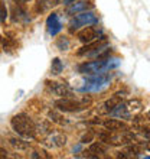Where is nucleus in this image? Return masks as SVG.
I'll return each mask as SVG.
<instances>
[{"label":"nucleus","mask_w":150,"mask_h":159,"mask_svg":"<svg viewBox=\"0 0 150 159\" xmlns=\"http://www.w3.org/2000/svg\"><path fill=\"white\" fill-rule=\"evenodd\" d=\"M10 125H12V129L16 132L19 136L26 139H33L36 136V127H35V123L30 120V117L25 113H19L15 114L10 120Z\"/></svg>","instance_id":"nucleus-1"},{"label":"nucleus","mask_w":150,"mask_h":159,"mask_svg":"<svg viewBox=\"0 0 150 159\" xmlns=\"http://www.w3.org/2000/svg\"><path fill=\"white\" fill-rule=\"evenodd\" d=\"M91 104V98L90 97H84L82 100H75L71 97H62L59 100L55 101V107L61 111H68V113H74V111H81V110L87 109V106Z\"/></svg>","instance_id":"nucleus-2"},{"label":"nucleus","mask_w":150,"mask_h":159,"mask_svg":"<svg viewBox=\"0 0 150 159\" xmlns=\"http://www.w3.org/2000/svg\"><path fill=\"white\" fill-rule=\"evenodd\" d=\"M105 48H108V41L105 36H100L98 41H92L90 43H85V46H82L81 49L77 52V55H98L101 54Z\"/></svg>","instance_id":"nucleus-3"},{"label":"nucleus","mask_w":150,"mask_h":159,"mask_svg":"<svg viewBox=\"0 0 150 159\" xmlns=\"http://www.w3.org/2000/svg\"><path fill=\"white\" fill-rule=\"evenodd\" d=\"M107 61L108 59H98L95 61H90V62H84L78 67V71L81 74H87V75H95V74H103V71L107 67Z\"/></svg>","instance_id":"nucleus-4"},{"label":"nucleus","mask_w":150,"mask_h":159,"mask_svg":"<svg viewBox=\"0 0 150 159\" xmlns=\"http://www.w3.org/2000/svg\"><path fill=\"white\" fill-rule=\"evenodd\" d=\"M98 22V17L94 15L92 12H81V13H77L75 17L71 20L69 23V30L74 32L75 29H78L81 26H88V25H92Z\"/></svg>","instance_id":"nucleus-5"},{"label":"nucleus","mask_w":150,"mask_h":159,"mask_svg":"<svg viewBox=\"0 0 150 159\" xmlns=\"http://www.w3.org/2000/svg\"><path fill=\"white\" fill-rule=\"evenodd\" d=\"M92 7H94V4H92L90 0H77V2H74L72 4L68 6L67 10H65V13L69 15V16H74V15H77V13L87 12L88 9H92Z\"/></svg>","instance_id":"nucleus-6"},{"label":"nucleus","mask_w":150,"mask_h":159,"mask_svg":"<svg viewBox=\"0 0 150 159\" xmlns=\"http://www.w3.org/2000/svg\"><path fill=\"white\" fill-rule=\"evenodd\" d=\"M46 85L49 88V91L55 96H59V97H68L71 96V90L68 87L67 84L64 83H51V81H46Z\"/></svg>","instance_id":"nucleus-7"},{"label":"nucleus","mask_w":150,"mask_h":159,"mask_svg":"<svg viewBox=\"0 0 150 159\" xmlns=\"http://www.w3.org/2000/svg\"><path fill=\"white\" fill-rule=\"evenodd\" d=\"M84 153H85V156H88V158H98V156L107 153V146H105V143H103V142L91 143L90 148H88V151H85Z\"/></svg>","instance_id":"nucleus-8"},{"label":"nucleus","mask_w":150,"mask_h":159,"mask_svg":"<svg viewBox=\"0 0 150 159\" xmlns=\"http://www.w3.org/2000/svg\"><path fill=\"white\" fill-rule=\"evenodd\" d=\"M103 126H104L105 130H110V132H113V133H116V132H121V130L127 129V125H126L124 121L116 120V119H110V120L103 121Z\"/></svg>","instance_id":"nucleus-9"},{"label":"nucleus","mask_w":150,"mask_h":159,"mask_svg":"<svg viewBox=\"0 0 150 159\" xmlns=\"http://www.w3.org/2000/svg\"><path fill=\"white\" fill-rule=\"evenodd\" d=\"M95 38H97V30L92 26H87V28H84L82 30L78 32V39L82 43H90V42H92Z\"/></svg>","instance_id":"nucleus-10"},{"label":"nucleus","mask_w":150,"mask_h":159,"mask_svg":"<svg viewBox=\"0 0 150 159\" xmlns=\"http://www.w3.org/2000/svg\"><path fill=\"white\" fill-rule=\"evenodd\" d=\"M49 143L52 148H62L67 145V136L62 133H54L51 134Z\"/></svg>","instance_id":"nucleus-11"},{"label":"nucleus","mask_w":150,"mask_h":159,"mask_svg":"<svg viewBox=\"0 0 150 159\" xmlns=\"http://www.w3.org/2000/svg\"><path fill=\"white\" fill-rule=\"evenodd\" d=\"M121 103H123V96H121V94H114L111 98H108V100L104 103V107L108 110V113H110L111 110H114L117 106H120Z\"/></svg>","instance_id":"nucleus-12"},{"label":"nucleus","mask_w":150,"mask_h":159,"mask_svg":"<svg viewBox=\"0 0 150 159\" xmlns=\"http://www.w3.org/2000/svg\"><path fill=\"white\" fill-rule=\"evenodd\" d=\"M48 119H49V121L56 123V125H59V126L68 125V120H65V117H64L62 114H59L58 111H55V110H51L49 113H48Z\"/></svg>","instance_id":"nucleus-13"},{"label":"nucleus","mask_w":150,"mask_h":159,"mask_svg":"<svg viewBox=\"0 0 150 159\" xmlns=\"http://www.w3.org/2000/svg\"><path fill=\"white\" fill-rule=\"evenodd\" d=\"M9 142H10V145H12L16 151H26L28 146H29V143L25 142L23 139H19V138H10Z\"/></svg>","instance_id":"nucleus-14"},{"label":"nucleus","mask_w":150,"mask_h":159,"mask_svg":"<svg viewBox=\"0 0 150 159\" xmlns=\"http://www.w3.org/2000/svg\"><path fill=\"white\" fill-rule=\"evenodd\" d=\"M64 70V64L59 58H54L52 59V64H51V72L54 75H59Z\"/></svg>","instance_id":"nucleus-15"},{"label":"nucleus","mask_w":150,"mask_h":159,"mask_svg":"<svg viewBox=\"0 0 150 159\" xmlns=\"http://www.w3.org/2000/svg\"><path fill=\"white\" fill-rule=\"evenodd\" d=\"M35 127H36V132H42V133H51L52 132L49 123L45 120H39L38 123H35Z\"/></svg>","instance_id":"nucleus-16"},{"label":"nucleus","mask_w":150,"mask_h":159,"mask_svg":"<svg viewBox=\"0 0 150 159\" xmlns=\"http://www.w3.org/2000/svg\"><path fill=\"white\" fill-rule=\"evenodd\" d=\"M56 48H58L59 51H68L69 49V41H68V38H65V36H61V38L56 39Z\"/></svg>","instance_id":"nucleus-17"},{"label":"nucleus","mask_w":150,"mask_h":159,"mask_svg":"<svg viewBox=\"0 0 150 159\" xmlns=\"http://www.w3.org/2000/svg\"><path fill=\"white\" fill-rule=\"evenodd\" d=\"M126 109L129 110V111H137V110L142 109V101L140 100H130L127 101V104H126Z\"/></svg>","instance_id":"nucleus-18"},{"label":"nucleus","mask_w":150,"mask_h":159,"mask_svg":"<svg viewBox=\"0 0 150 159\" xmlns=\"http://www.w3.org/2000/svg\"><path fill=\"white\" fill-rule=\"evenodd\" d=\"M94 138H95V133H94L92 130H87V132H85V133L81 136V140H79V143H81V145L91 143L92 140H94Z\"/></svg>","instance_id":"nucleus-19"},{"label":"nucleus","mask_w":150,"mask_h":159,"mask_svg":"<svg viewBox=\"0 0 150 159\" xmlns=\"http://www.w3.org/2000/svg\"><path fill=\"white\" fill-rule=\"evenodd\" d=\"M56 23H59V17L56 13H51L49 16H48V19H46V28H48V30L52 28V26H55Z\"/></svg>","instance_id":"nucleus-20"},{"label":"nucleus","mask_w":150,"mask_h":159,"mask_svg":"<svg viewBox=\"0 0 150 159\" xmlns=\"http://www.w3.org/2000/svg\"><path fill=\"white\" fill-rule=\"evenodd\" d=\"M3 48H4V52H12V49H15V48H16V42H15V39L4 38Z\"/></svg>","instance_id":"nucleus-21"},{"label":"nucleus","mask_w":150,"mask_h":159,"mask_svg":"<svg viewBox=\"0 0 150 159\" xmlns=\"http://www.w3.org/2000/svg\"><path fill=\"white\" fill-rule=\"evenodd\" d=\"M6 19H7V9H6V4L0 3V23H3Z\"/></svg>","instance_id":"nucleus-22"},{"label":"nucleus","mask_w":150,"mask_h":159,"mask_svg":"<svg viewBox=\"0 0 150 159\" xmlns=\"http://www.w3.org/2000/svg\"><path fill=\"white\" fill-rule=\"evenodd\" d=\"M127 152H129V153H134V155H137V153L142 152V146H139L137 142H134V145H130V146L127 148Z\"/></svg>","instance_id":"nucleus-23"},{"label":"nucleus","mask_w":150,"mask_h":159,"mask_svg":"<svg viewBox=\"0 0 150 159\" xmlns=\"http://www.w3.org/2000/svg\"><path fill=\"white\" fill-rule=\"evenodd\" d=\"M61 30H62V25H61V22H59V23H56V25L52 26L49 29V35L51 36H55V35H58Z\"/></svg>","instance_id":"nucleus-24"},{"label":"nucleus","mask_w":150,"mask_h":159,"mask_svg":"<svg viewBox=\"0 0 150 159\" xmlns=\"http://www.w3.org/2000/svg\"><path fill=\"white\" fill-rule=\"evenodd\" d=\"M143 132H142V133H143V136H144V138H146V139H149V140H150V125H146V126H143Z\"/></svg>","instance_id":"nucleus-25"},{"label":"nucleus","mask_w":150,"mask_h":159,"mask_svg":"<svg viewBox=\"0 0 150 159\" xmlns=\"http://www.w3.org/2000/svg\"><path fill=\"white\" fill-rule=\"evenodd\" d=\"M7 156H9V152L4 148L0 146V158H7Z\"/></svg>","instance_id":"nucleus-26"},{"label":"nucleus","mask_w":150,"mask_h":159,"mask_svg":"<svg viewBox=\"0 0 150 159\" xmlns=\"http://www.w3.org/2000/svg\"><path fill=\"white\" fill-rule=\"evenodd\" d=\"M74 2H77V0H64L62 3L65 4V6H69V4H72V3H74Z\"/></svg>","instance_id":"nucleus-27"},{"label":"nucleus","mask_w":150,"mask_h":159,"mask_svg":"<svg viewBox=\"0 0 150 159\" xmlns=\"http://www.w3.org/2000/svg\"><path fill=\"white\" fill-rule=\"evenodd\" d=\"M144 149H147V151H150V142H147L146 145H144Z\"/></svg>","instance_id":"nucleus-28"},{"label":"nucleus","mask_w":150,"mask_h":159,"mask_svg":"<svg viewBox=\"0 0 150 159\" xmlns=\"http://www.w3.org/2000/svg\"><path fill=\"white\" fill-rule=\"evenodd\" d=\"M22 2H26V3H28V2H30V0H22Z\"/></svg>","instance_id":"nucleus-29"},{"label":"nucleus","mask_w":150,"mask_h":159,"mask_svg":"<svg viewBox=\"0 0 150 159\" xmlns=\"http://www.w3.org/2000/svg\"><path fill=\"white\" fill-rule=\"evenodd\" d=\"M0 41H2V38H0Z\"/></svg>","instance_id":"nucleus-30"},{"label":"nucleus","mask_w":150,"mask_h":159,"mask_svg":"<svg viewBox=\"0 0 150 159\" xmlns=\"http://www.w3.org/2000/svg\"><path fill=\"white\" fill-rule=\"evenodd\" d=\"M149 114H150V113H149Z\"/></svg>","instance_id":"nucleus-31"}]
</instances>
